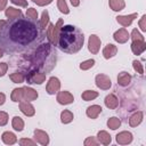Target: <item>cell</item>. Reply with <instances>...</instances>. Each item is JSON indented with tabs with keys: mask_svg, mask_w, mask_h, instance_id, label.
I'll return each mask as SVG.
<instances>
[{
	"mask_svg": "<svg viewBox=\"0 0 146 146\" xmlns=\"http://www.w3.org/2000/svg\"><path fill=\"white\" fill-rule=\"evenodd\" d=\"M38 36L39 30L32 19L13 18L0 31V48L7 52L22 51L33 44Z\"/></svg>",
	"mask_w": 146,
	"mask_h": 146,
	"instance_id": "6da1fadb",
	"label": "cell"
},
{
	"mask_svg": "<svg viewBox=\"0 0 146 146\" xmlns=\"http://www.w3.org/2000/svg\"><path fill=\"white\" fill-rule=\"evenodd\" d=\"M84 42V35L80 29L74 25H63L58 35L57 44L66 54L78 52Z\"/></svg>",
	"mask_w": 146,
	"mask_h": 146,
	"instance_id": "7a4b0ae2",
	"label": "cell"
},
{
	"mask_svg": "<svg viewBox=\"0 0 146 146\" xmlns=\"http://www.w3.org/2000/svg\"><path fill=\"white\" fill-rule=\"evenodd\" d=\"M56 54L54 52L51 43L41 44L34 52L32 63L36 68L43 70V73L50 71L56 63Z\"/></svg>",
	"mask_w": 146,
	"mask_h": 146,
	"instance_id": "3957f363",
	"label": "cell"
},
{
	"mask_svg": "<svg viewBox=\"0 0 146 146\" xmlns=\"http://www.w3.org/2000/svg\"><path fill=\"white\" fill-rule=\"evenodd\" d=\"M63 26V19L59 18L57 21V23L54 24H48V29H47V38L49 40V43L57 46V41H58V35L60 32V29Z\"/></svg>",
	"mask_w": 146,
	"mask_h": 146,
	"instance_id": "277c9868",
	"label": "cell"
},
{
	"mask_svg": "<svg viewBox=\"0 0 146 146\" xmlns=\"http://www.w3.org/2000/svg\"><path fill=\"white\" fill-rule=\"evenodd\" d=\"M27 80V83H31V84H42L46 80V74L43 72H39V71H32L30 72L26 78Z\"/></svg>",
	"mask_w": 146,
	"mask_h": 146,
	"instance_id": "5b68a950",
	"label": "cell"
},
{
	"mask_svg": "<svg viewBox=\"0 0 146 146\" xmlns=\"http://www.w3.org/2000/svg\"><path fill=\"white\" fill-rule=\"evenodd\" d=\"M95 82H96V86L102 90H108L112 86L111 79L105 74H97L95 78Z\"/></svg>",
	"mask_w": 146,
	"mask_h": 146,
	"instance_id": "8992f818",
	"label": "cell"
},
{
	"mask_svg": "<svg viewBox=\"0 0 146 146\" xmlns=\"http://www.w3.org/2000/svg\"><path fill=\"white\" fill-rule=\"evenodd\" d=\"M60 89V81L58 78L56 76H51L49 78L48 82H47V86H46V91L49 94V95H55L59 91Z\"/></svg>",
	"mask_w": 146,
	"mask_h": 146,
	"instance_id": "52a82bcc",
	"label": "cell"
},
{
	"mask_svg": "<svg viewBox=\"0 0 146 146\" xmlns=\"http://www.w3.org/2000/svg\"><path fill=\"white\" fill-rule=\"evenodd\" d=\"M100 43H102L100 39L96 34H91L88 40V50L94 55L98 54V51L100 49Z\"/></svg>",
	"mask_w": 146,
	"mask_h": 146,
	"instance_id": "ba28073f",
	"label": "cell"
},
{
	"mask_svg": "<svg viewBox=\"0 0 146 146\" xmlns=\"http://www.w3.org/2000/svg\"><path fill=\"white\" fill-rule=\"evenodd\" d=\"M56 100L60 105H68V104H72L74 102V97L70 91L64 90V91H58Z\"/></svg>",
	"mask_w": 146,
	"mask_h": 146,
	"instance_id": "9c48e42d",
	"label": "cell"
},
{
	"mask_svg": "<svg viewBox=\"0 0 146 146\" xmlns=\"http://www.w3.org/2000/svg\"><path fill=\"white\" fill-rule=\"evenodd\" d=\"M137 16H138V14L137 13H133V14H130V15H119L115 18H116V22L120 25H122L123 27H128L137 18Z\"/></svg>",
	"mask_w": 146,
	"mask_h": 146,
	"instance_id": "30bf717a",
	"label": "cell"
},
{
	"mask_svg": "<svg viewBox=\"0 0 146 146\" xmlns=\"http://www.w3.org/2000/svg\"><path fill=\"white\" fill-rule=\"evenodd\" d=\"M115 139L119 145H128L132 141L133 137L130 131H121L115 136Z\"/></svg>",
	"mask_w": 146,
	"mask_h": 146,
	"instance_id": "8fae6325",
	"label": "cell"
},
{
	"mask_svg": "<svg viewBox=\"0 0 146 146\" xmlns=\"http://www.w3.org/2000/svg\"><path fill=\"white\" fill-rule=\"evenodd\" d=\"M129 38H130V34L128 33V31H127L124 27L119 29V30L115 31L114 34H113V39H114L116 42H119V43H125V42L129 40Z\"/></svg>",
	"mask_w": 146,
	"mask_h": 146,
	"instance_id": "7c38bea8",
	"label": "cell"
},
{
	"mask_svg": "<svg viewBox=\"0 0 146 146\" xmlns=\"http://www.w3.org/2000/svg\"><path fill=\"white\" fill-rule=\"evenodd\" d=\"M146 50V42L145 40H132L131 42V51L135 55H141Z\"/></svg>",
	"mask_w": 146,
	"mask_h": 146,
	"instance_id": "4fadbf2b",
	"label": "cell"
},
{
	"mask_svg": "<svg viewBox=\"0 0 146 146\" xmlns=\"http://www.w3.org/2000/svg\"><path fill=\"white\" fill-rule=\"evenodd\" d=\"M19 110L21 112L26 115V116H33L35 114V110H34V106L27 102V100H22L19 102Z\"/></svg>",
	"mask_w": 146,
	"mask_h": 146,
	"instance_id": "5bb4252c",
	"label": "cell"
},
{
	"mask_svg": "<svg viewBox=\"0 0 146 146\" xmlns=\"http://www.w3.org/2000/svg\"><path fill=\"white\" fill-rule=\"evenodd\" d=\"M34 139L36 143L41 144L42 146H46L49 144V136L46 131L40 130V129H35L34 130Z\"/></svg>",
	"mask_w": 146,
	"mask_h": 146,
	"instance_id": "9a60e30c",
	"label": "cell"
},
{
	"mask_svg": "<svg viewBox=\"0 0 146 146\" xmlns=\"http://www.w3.org/2000/svg\"><path fill=\"white\" fill-rule=\"evenodd\" d=\"M117 52V47L113 43H107L104 49H103V56L105 59H110L112 57H114Z\"/></svg>",
	"mask_w": 146,
	"mask_h": 146,
	"instance_id": "2e32d148",
	"label": "cell"
},
{
	"mask_svg": "<svg viewBox=\"0 0 146 146\" xmlns=\"http://www.w3.org/2000/svg\"><path fill=\"white\" fill-rule=\"evenodd\" d=\"M104 103H105V106L110 110H115L119 106V99L116 98V96L114 94L107 95L104 99Z\"/></svg>",
	"mask_w": 146,
	"mask_h": 146,
	"instance_id": "e0dca14e",
	"label": "cell"
},
{
	"mask_svg": "<svg viewBox=\"0 0 146 146\" xmlns=\"http://www.w3.org/2000/svg\"><path fill=\"white\" fill-rule=\"evenodd\" d=\"M143 119H144V113L141 111H138V112H135L130 119H129V125L135 128L137 125H139L141 122H143Z\"/></svg>",
	"mask_w": 146,
	"mask_h": 146,
	"instance_id": "ac0fdd59",
	"label": "cell"
},
{
	"mask_svg": "<svg viewBox=\"0 0 146 146\" xmlns=\"http://www.w3.org/2000/svg\"><path fill=\"white\" fill-rule=\"evenodd\" d=\"M38 91L34 90L31 87H24V94H23V99L27 100V102H32L38 98Z\"/></svg>",
	"mask_w": 146,
	"mask_h": 146,
	"instance_id": "d6986e66",
	"label": "cell"
},
{
	"mask_svg": "<svg viewBox=\"0 0 146 146\" xmlns=\"http://www.w3.org/2000/svg\"><path fill=\"white\" fill-rule=\"evenodd\" d=\"M131 82V75L128 73V72H120L119 75H117V84L121 86V87H127L129 86Z\"/></svg>",
	"mask_w": 146,
	"mask_h": 146,
	"instance_id": "ffe728a7",
	"label": "cell"
},
{
	"mask_svg": "<svg viewBox=\"0 0 146 146\" xmlns=\"http://www.w3.org/2000/svg\"><path fill=\"white\" fill-rule=\"evenodd\" d=\"M102 106H99V105H91V106H89L88 108H87V111H86V114H87V116L88 117H90V119H97L98 117V115L102 113Z\"/></svg>",
	"mask_w": 146,
	"mask_h": 146,
	"instance_id": "44dd1931",
	"label": "cell"
},
{
	"mask_svg": "<svg viewBox=\"0 0 146 146\" xmlns=\"http://www.w3.org/2000/svg\"><path fill=\"white\" fill-rule=\"evenodd\" d=\"M1 139L6 145H14L17 143V137L11 131H5L1 136Z\"/></svg>",
	"mask_w": 146,
	"mask_h": 146,
	"instance_id": "7402d4cb",
	"label": "cell"
},
{
	"mask_svg": "<svg viewBox=\"0 0 146 146\" xmlns=\"http://www.w3.org/2000/svg\"><path fill=\"white\" fill-rule=\"evenodd\" d=\"M97 139H98V141H99L100 144H103V145H110L111 141H112L111 135H110L107 131H105V130L98 131V133H97Z\"/></svg>",
	"mask_w": 146,
	"mask_h": 146,
	"instance_id": "603a6c76",
	"label": "cell"
},
{
	"mask_svg": "<svg viewBox=\"0 0 146 146\" xmlns=\"http://www.w3.org/2000/svg\"><path fill=\"white\" fill-rule=\"evenodd\" d=\"M108 6L113 11H120L124 9L125 2L124 0H108Z\"/></svg>",
	"mask_w": 146,
	"mask_h": 146,
	"instance_id": "cb8c5ba5",
	"label": "cell"
},
{
	"mask_svg": "<svg viewBox=\"0 0 146 146\" xmlns=\"http://www.w3.org/2000/svg\"><path fill=\"white\" fill-rule=\"evenodd\" d=\"M5 15L7 18H10V19L19 18V17H22V11H21V9H16L14 7H8L5 11Z\"/></svg>",
	"mask_w": 146,
	"mask_h": 146,
	"instance_id": "d4e9b609",
	"label": "cell"
},
{
	"mask_svg": "<svg viewBox=\"0 0 146 146\" xmlns=\"http://www.w3.org/2000/svg\"><path fill=\"white\" fill-rule=\"evenodd\" d=\"M23 94H24V88H15V89L11 91L10 98H11L13 102L19 103V102L23 100Z\"/></svg>",
	"mask_w": 146,
	"mask_h": 146,
	"instance_id": "484cf974",
	"label": "cell"
},
{
	"mask_svg": "<svg viewBox=\"0 0 146 146\" xmlns=\"http://www.w3.org/2000/svg\"><path fill=\"white\" fill-rule=\"evenodd\" d=\"M73 119H74V115H73V113H72L71 111H68V110H64V111L60 113V121H62V123H64V124L71 123V122L73 121Z\"/></svg>",
	"mask_w": 146,
	"mask_h": 146,
	"instance_id": "4316f807",
	"label": "cell"
},
{
	"mask_svg": "<svg viewBox=\"0 0 146 146\" xmlns=\"http://www.w3.org/2000/svg\"><path fill=\"white\" fill-rule=\"evenodd\" d=\"M11 127L16 130V131H23L24 129V121L22 117L19 116H14L11 120Z\"/></svg>",
	"mask_w": 146,
	"mask_h": 146,
	"instance_id": "83f0119b",
	"label": "cell"
},
{
	"mask_svg": "<svg viewBox=\"0 0 146 146\" xmlns=\"http://www.w3.org/2000/svg\"><path fill=\"white\" fill-rule=\"evenodd\" d=\"M98 95H99V94H98L97 91H95V90H86V91L82 92L81 97H82L83 100L89 102V100H94L95 98H97Z\"/></svg>",
	"mask_w": 146,
	"mask_h": 146,
	"instance_id": "f1b7e54d",
	"label": "cell"
},
{
	"mask_svg": "<svg viewBox=\"0 0 146 146\" xmlns=\"http://www.w3.org/2000/svg\"><path fill=\"white\" fill-rule=\"evenodd\" d=\"M9 78H10V80L14 83H22V82H24V80H25L26 76L22 72H14V73H11L9 75Z\"/></svg>",
	"mask_w": 146,
	"mask_h": 146,
	"instance_id": "f546056e",
	"label": "cell"
},
{
	"mask_svg": "<svg viewBox=\"0 0 146 146\" xmlns=\"http://www.w3.org/2000/svg\"><path fill=\"white\" fill-rule=\"evenodd\" d=\"M120 125H121V120L116 116H112L107 120V127L112 130H116L117 128H120Z\"/></svg>",
	"mask_w": 146,
	"mask_h": 146,
	"instance_id": "4dcf8cb0",
	"label": "cell"
},
{
	"mask_svg": "<svg viewBox=\"0 0 146 146\" xmlns=\"http://www.w3.org/2000/svg\"><path fill=\"white\" fill-rule=\"evenodd\" d=\"M48 24H49V13L47 10H43L42 11V15H41V19H40L39 26H40V29L44 30Z\"/></svg>",
	"mask_w": 146,
	"mask_h": 146,
	"instance_id": "1f68e13d",
	"label": "cell"
},
{
	"mask_svg": "<svg viewBox=\"0 0 146 146\" xmlns=\"http://www.w3.org/2000/svg\"><path fill=\"white\" fill-rule=\"evenodd\" d=\"M57 8L64 15L70 14V9H68V6H67V3H66L65 0H57Z\"/></svg>",
	"mask_w": 146,
	"mask_h": 146,
	"instance_id": "d6a6232c",
	"label": "cell"
},
{
	"mask_svg": "<svg viewBox=\"0 0 146 146\" xmlns=\"http://www.w3.org/2000/svg\"><path fill=\"white\" fill-rule=\"evenodd\" d=\"M95 59H87V60H84V62H82L81 64H80V70H82V71H87V70H89V68H91L94 65H95Z\"/></svg>",
	"mask_w": 146,
	"mask_h": 146,
	"instance_id": "836d02e7",
	"label": "cell"
},
{
	"mask_svg": "<svg viewBox=\"0 0 146 146\" xmlns=\"http://www.w3.org/2000/svg\"><path fill=\"white\" fill-rule=\"evenodd\" d=\"M132 67H133V70H135L137 73H139L140 75H143V74H144V66H143L141 62H139V60L135 59V60L132 62Z\"/></svg>",
	"mask_w": 146,
	"mask_h": 146,
	"instance_id": "e575fe53",
	"label": "cell"
},
{
	"mask_svg": "<svg viewBox=\"0 0 146 146\" xmlns=\"http://www.w3.org/2000/svg\"><path fill=\"white\" fill-rule=\"evenodd\" d=\"M26 16H27L30 19L35 21V19L38 18V11H36V9H34V8H29V9L26 10Z\"/></svg>",
	"mask_w": 146,
	"mask_h": 146,
	"instance_id": "d590c367",
	"label": "cell"
},
{
	"mask_svg": "<svg viewBox=\"0 0 146 146\" xmlns=\"http://www.w3.org/2000/svg\"><path fill=\"white\" fill-rule=\"evenodd\" d=\"M84 146H97L99 144V141L95 138V137H88L86 140H84Z\"/></svg>",
	"mask_w": 146,
	"mask_h": 146,
	"instance_id": "8d00e7d4",
	"label": "cell"
},
{
	"mask_svg": "<svg viewBox=\"0 0 146 146\" xmlns=\"http://www.w3.org/2000/svg\"><path fill=\"white\" fill-rule=\"evenodd\" d=\"M8 114L3 111H0V127H3L8 123Z\"/></svg>",
	"mask_w": 146,
	"mask_h": 146,
	"instance_id": "74e56055",
	"label": "cell"
},
{
	"mask_svg": "<svg viewBox=\"0 0 146 146\" xmlns=\"http://www.w3.org/2000/svg\"><path fill=\"white\" fill-rule=\"evenodd\" d=\"M130 38H131V40H145L144 36L139 33V31H138L137 29H133V30H132Z\"/></svg>",
	"mask_w": 146,
	"mask_h": 146,
	"instance_id": "f35d334b",
	"label": "cell"
},
{
	"mask_svg": "<svg viewBox=\"0 0 146 146\" xmlns=\"http://www.w3.org/2000/svg\"><path fill=\"white\" fill-rule=\"evenodd\" d=\"M36 141L32 140V139H27V138H22L19 139V145L22 146H34Z\"/></svg>",
	"mask_w": 146,
	"mask_h": 146,
	"instance_id": "ab89813d",
	"label": "cell"
},
{
	"mask_svg": "<svg viewBox=\"0 0 146 146\" xmlns=\"http://www.w3.org/2000/svg\"><path fill=\"white\" fill-rule=\"evenodd\" d=\"M146 15H143L141 17H140V19H139V22H138V24H139V27H140V30L143 31V32H145L146 31Z\"/></svg>",
	"mask_w": 146,
	"mask_h": 146,
	"instance_id": "60d3db41",
	"label": "cell"
},
{
	"mask_svg": "<svg viewBox=\"0 0 146 146\" xmlns=\"http://www.w3.org/2000/svg\"><path fill=\"white\" fill-rule=\"evenodd\" d=\"M7 70H8V64L7 63H0V78L6 75Z\"/></svg>",
	"mask_w": 146,
	"mask_h": 146,
	"instance_id": "b9f144b4",
	"label": "cell"
},
{
	"mask_svg": "<svg viewBox=\"0 0 146 146\" xmlns=\"http://www.w3.org/2000/svg\"><path fill=\"white\" fill-rule=\"evenodd\" d=\"M34 3H36L38 6H41V7H43V6H47V5H49V3H51L52 2V0H32Z\"/></svg>",
	"mask_w": 146,
	"mask_h": 146,
	"instance_id": "7bdbcfd3",
	"label": "cell"
},
{
	"mask_svg": "<svg viewBox=\"0 0 146 146\" xmlns=\"http://www.w3.org/2000/svg\"><path fill=\"white\" fill-rule=\"evenodd\" d=\"M10 1L19 7H27V0H10Z\"/></svg>",
	"mask_w": 146,
	"mask_h": 146,
	"instance_id": "ee69618b",
	"label": "cell"
},
{
	"mask_svg": "<svg viewBox=\"0 0 146 146\" xmlns=\"http://www.w3.org/2000/svg\"><path fill=\"white\" fill-rule=\"evenodd\" d=\"M5 102H6V95L3 92H0V106L3 105Z\"/></svg>",
	"mask_w": 146,
	"mask_h": 146,
	"instance_id": "f6af8a7d",
	"label": "cell"
},
{
	"mask_svg": "<svg viewBox=\"0 0 146 146\" xmlns=\"http://www.w3.org/2000/svg\"><path fill=\"white\" fill-rule=\"evenodd\" d=\"M7 1H8V0H0V11L3 10V9L6 8V6H7Z\"/></svg>",
	"mask_w": 146,
	"mask_h": 146,
	"instance_id": "bcb514c9",
	"label": "cell"
},
{
	"mask_svg": "<svg viewBox=\"0 0 146 146\" xmlns=\"http://www.w3.org/2000/svg\"><path fill=\"white\" fill-rule=\"evenodd\" d=\"M70 1H71V3H72L73 7H78L80 5V0H70Z\"/></svg>",
	"mask_w": 146,
	"mask_h": 146,
	"instance_id": "7dc6e473",
	"label": "cell"
},
{
	"mask_svg": "<svg viewBox=\"0 0 146 146\" xmlns=\"http://www.w3.org/2000/svg\"><path fill=\"white\" fill-rule=\"evenodd\" d=\"M5 24H6V21H2V19H1V21H0V31L2 30V27L5 26Z\"/></svg>",
	"mask_w": 146,
	"mask_h": 146,
	"instance_id": "c3c4849f",
	"label": "cell"
},
{
	"mask_svg": "<svg viewBox=\"0 0 146 146\" xmlns=\"http://www.w3.org/2000/svg\"><path fill=\"white\" fill-rule=\"evenodd\" d=\"M2 56H3V50H2L1 48H0V58H1Z\"/></svg>",
	"mask_w": 146,
	"mask_h": 146,
	"instance_id": "681fc988",
	"label": "cell"
}]
</instances>
